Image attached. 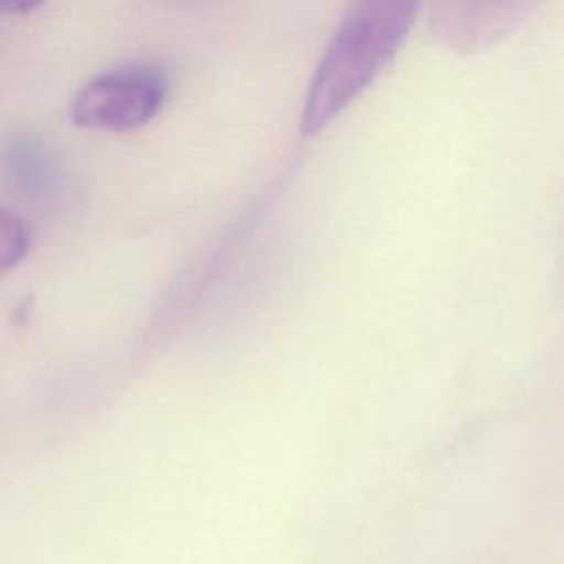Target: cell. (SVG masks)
Instances as JSON below:
<instances>
[{"mask_svg":"<svg viewBox=\"0 0 564 564\" xmlns=\"http://www.w3.org/2000/svg\"><path fill=\"white\" fill-rule=\"evenodd\" d=\"M423 0H350L326 44L300 115L304 137L324 132L383 73L416 22Z\"/></svg>","mask_w":564,"mask_h":564,"instance_id":"obj_1","label":"cell"},{"mask_svg":"<svg viewBox=\"0 0 564 564\" xmlns=\"http://www.w3.org/2000/svg\"><path fill=\"white\" fill-rule=\"evenodd\" d=\"M170 95L165 68L152 62H130L95 75L70 101L77 128L128 132L152 121Z\"/></svg>","mask_w":564,"mask_h":564,"instance_id":"obj_2","label":"cell"},{"mask_svg":"<svg viewBox=\"0 0 564 564\" xmlns=\"http://www.w3.org/2000/svg\"><path fill=\"white\" fill-rule=\"evenodd\" d=\"M544 0H432L430 31L458 55L489 51L513 35Z\"/></svg>","mask_w":564,"mask_h":564,"instance_id":"obj_3","label":"cell"},{"mask_svg":"<svg viewBox=\"0 0 564 564\" xmlns=\"http://www.w3.org/2000/svg\"><path fill=\"white\" fill-rule=\"evenodd\" d=\"M0 176L13 196L55 207L66 194V176L51 148L35 134H11L0 150Z\"/></svg>","mask_w":564,"mask_h":564,"instance_id":"obj_4","label":"cell"},{"mask_svg":"<svg viewBox=\"0 0 564 564\" xmlns=\"http://www.w3.org/2000/svg\"><path fill=\"white\" fill-rule=\"evenodd\" d=\"M31 247L26 223L9 207L0 205V278L18 267Z\"/></svg>","mask_w":564,"mask_h":564,"instance_id":"obj_5","label":"cell"},{"mask_svg":"<svg viewBox=\"0 0 564 564\" xmlns=\"http://www.w3.org/2000/svg\"><path fill=\"white\" fill-rule=\"evenodd\" d=\"M44 0H0V13L18 15V13H29L35 7H40Z\"/></svg>","mask_w":564,"mask_h":564,"instance_id":"obj_6","label":"cell"}]
</instances>
